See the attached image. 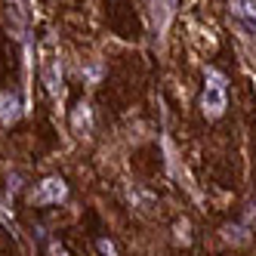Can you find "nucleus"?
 Returning <instances> with one entry per match:
<instances>
[{"label": "nucleus", "mask_w": 256, "mask_h": 256, "mask_svg": "<svg viewBox=\"0 0 256 256\" xmlns=\"http://www.w3.org/2000/svg\"><path fill=\"white\" fill-rule=\"evenodd\" d=\"M99 247H102V253H108V256H114V250H112V244H105V241H99Z\"/></svg>", "instance_id": "obj_5"}, {"label": "nucleus", "mask_w": 256, "mask_h": 256, "mask_svg": "<svg viewBox=\"0 0 256 256\" xmlns=\"http://www.w3.org/2000/svg\"><path fill=\"white\" fill-rule=\"evenodd\" d=\"M200 108L207 118H219L226 112V78L219 71H207V84H204V96H200Z\"/></svg>", "instance_id": "obj_1"}, {"label": "nucleus", "mask_w": 256, "mask_h": 256, "mask_svg": "<svg viewBox=\"0 0 256 256\" xmlns=\"http://www.w3.org/2000/svg\"><path fill=\"white\" fill-rule=\"evenodd\" d=\"M65 194H68V188H65L62 179H44L40 186L31 192V200L34 204H56V200H62Z\"/></svg>", "instance_id": "obj_2"}, {"label": "nucleus", "mask_w": 256, "mask_h": 256, "mask_svg": "<svg viewBox=\"0 0 256 256\" xmlns=\"http://www.w3.org/2000/svg\"><path fill=\"white\" fill-rule=\"evenodd\" d=\"M16 118H19V99L0 93V120H4V124H12Z\"/></svg>", "instance_id": "obj_4"}, {"label": "nucleus", "mask_w": 256, "mask_h": 256, "mask_svg": "<svg viewBox=\"0 0 256 256\" xmlns=\"http://www.w3.org/2000/svg\"><path fill=\"white\" fill-rule=\"evenodd\" d=\"M232 12L244 25V31L256 38V0H232Z\"/></svg>", "instance_id": "obj_3"}]
</instances>
